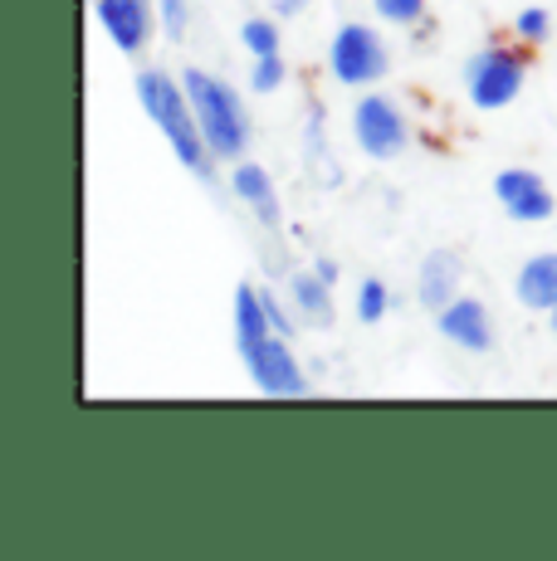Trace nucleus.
<instances>
[{
  "label": "nucleus",
  "mask_w": 557,
  "mask_h": 561,
  "mask_svg": "<svg viewBox=\"0 0 557 561\" xmlns=\"http://www.w3.org/2000/svg\"><path fill=\"white\" fill-rule=\"evenodd\" d=\"M157 10H162V25L171 39L186 35V0H157Z\"/></svg>",
  "instance_id": "nucleus-19"
},
{
  "label": "nucleus",
  "mask_w": 557,
  "mask_h": 561,
  "mask_svg": "<svg viewBox=\"0 0 557 561\" xmlns=\"http://www.w3.org/2000/svg\"><path fill=\"white\" fill-rule=\"evenodd\" d=\"M495 191H499L503 210H509L513 220H528V225H533V220H548V215H553L548 186H543L533 171H499Z\"/></svg>",
  "instance_id": "nucleus-8"
},
{
  "label": "nucleus",
  "mask_w": 557,
  "mask_h": 561,
  "mask_svg": "<svg viewBox=\"0 0 557 561\" xmlns=\"http://www.w3.org/2000/svg\"><path fill=\"white\" fill-rule=\"evenodd\" d=\"M245 366H250V376H254V386H260L264 396H304L308 391V381H304V371H298V362H294V352L284 347V332H270L264 342H254L250 352H240Z\"/></svg>",
  "instance_id": "nucleus-5"
},
{
  "label": "nucleus",
  "mask_w": 557,
  "mask_h": 561,
  "mask_svg": "<svg viewBox=\"0 0 557 561\" xmlns=\"http://www.w3.org/2000/svg\"><path fill=\"white\" fill-rule=\"evenodd\" d=\"M553 332H557V308H553Z\"/></svg>",
  "instance_id": "nucleus-23"
},
{
  "label": "nucleus",
  "mask_w": 557,
  "mask_h": 561,
  "mask_svg": "<svg viewBox=\"0 0 557 561\" xmlns=\"http://www.w3.org/2000/svg\"><path fill=\"white\" fill-rule=\"evenodd\" d=\"M240 39L250 45L254 59H260V54H278V30L270 25V20H250V25L240 30Z\"/></svg>",
  "instance_id": "nucleus-16"
},
{
  "label": "nucleus",
  "mask_w": 557,
  "mask_h": 561,
  "mask_svg": "<svg viewBox=\"0 0 557 561\" xmlns=\"http://www.w3.org/2000/svg\"><path fill=\"white\" fill-rule=\"evenodd\" d=\"M308 0H278V15H294V10H304Z\"/></svg>",
  "instance_id": "nucleus-22"
},
{
  "label": "nucleus",
  "mask_w": 557,
  "mask_h": 561,
  "mask_svg": "<svg viewBox=\"0 0 557 561\" xmlns=\"http://www.w3.org/2000/svg\"><path fill=\"white\" fill-rule=\"evenodd\" d=\"M288 298H294V308L304 312V322H318V328H328L333 322V298H328V278L323 274H298L294 284H288Z\"/></svg>",
  "instance_id": "nucleus-13"
},
{
  "label": "nucleus",
  "mask_w": 557,
  "mask_h": 561,
  "mask_svg": "<svg viewBox=\"0 0 557 561\" xmlns=\"http://www.w3.org/2000/svg\"><path fill=\"white\" fill-rule=\"evenodd\" d=\"M519 298L528 308L553 312L557 308V254L553 259H528L519 274Z\"/></svg>",
  "instance_id": "nucleus-11"
},
{
  "label": "nucleus",
  "mask_w": 557,
  "mask_h": 561,
  "mask_svg": "<svg viewBox=\"0 0 557 561\" xmlns=\"http://www.w3.org/2000/svg\"><path fill=\"white\" fill-rule=\"evenodd\" d=\"M274 332L270 312H264V294H254V288H240L235 294V347L250 352L254 342H264Z\"/></svg>",
  "instance_id": "nucleus-10"
},
{
  "label": "nucleus",
  "mask_w": 557,
  "mask_h": 561,
  "mask_svg": "<svg viewBox=\"0 0 557 561\" xmlns=\"http://www.w3.org/2000/svg\"><path fill=\"white\" fill-rule=\"evenodd\" d=\"M441 332L450 342H459V347L485 352L489 347V312H485V304H475V298L445 304L441 308Z\"/></svg>",
  "instance_id": "nucleus-9"
},
{
  "label": "nucleus",
  "mask_w": 557,
  "mask_h": 561,
  "mask_svg": "<svg viewBox=\"0 0 557 561\" xmlns=\"http://www.w3.org/2000/svg\"><path fill=\"white\" fill-rule=\"evenodd\" d=\"M235 196L240 201H250L254 205V215H260L264 225H274L278 220V201H274V181L264 176L260 167H235Z\"/></svg>",
  "instance_id": "nucleus-14"
},
{
  "label": "nucleus",
  "mask_w": 557,
  "mask_h": 561,
  "mask_svg": "<svg viewBox=\"0 0 557 561\" xmlns=\"http://www.w3.org/2000/svg\"><path fill=\"white\" fill-rule=\"evenodd\" d=\"M137 99H143L147 117L167 133L171 152L181 157V167H191L196 176H211V147L201 137V123H196V107L186 99V83H171L167 73H143L137 79Z\"/></svg>",
  "instance_id": "nucleus-1"
},
{
  "label": "nucleus",
  "mask_w": 557,
  "mask_h": 561,
  "mask_svg": "<svg viewBox=\"0 0 557 561\" xmlns=\"http://www.w3.org/2000/svg\"><path fill=\"white\" fill-rule=\"evenodd\" d=\"M425 0H377V15L396 20V25H411V20H421Z\"/></svg>",
  "instance_id": "nucleus-18"
},
{
  "label": "nucleus",
  "mask_w": 557,
  "mask_h": 561,
  "mask_svg": "<svg viewBox=\"0 0 557 561\" xmlns=\"http://www.w3.org/2000/svg\"><path fill=\"white\" fill-rule=\"evenodd\" d=\"M264 312H270V322H274V332H294V322H288V312L274 304V294H264Z\"/></svg>",
  "instance_id": "nucleus-21"
},
{
  "label": "nucleus",
  "mask_w": 557,
  "mask_h": 561,
  "mask_svg": "<svg viewBox=\"0 0 557 561\" xmlns=\"http://www.w3.org/2000/svg\"><path fill=\"white\" fill-rule=\"evenodd\" d=\"M278 83H284V59H278V54H260V59H254V73H250V89L274 93Z\"/></svg>",
  "instance_id": "nucleus-15"
},
{
  "label": "nucleus",
  "mask_w": 557,
  "mask_h": 561,
  "mask_svg": "<svg viewBox=\"0 0 557 561\" xmlns=\"http://www.w3.org/2000/svg\"><path fill=\"white\" fill-rule=\"evenodd\" d=\"M459 284V259L455 254H431L421 264V304L425 308H445L450 294Z\"/></svg>",
  "instance_id": "nucleus-12"
},
{
  "label": "nucleus",
  "mask_w": 557,
  "mask_h": 561,
  "mask_svg": "<svg viewBox=\"0 0 557 561\" xmlns=\"http://www.w3.org/2000/svg\"><path fill=\"white\" fill-rule=\"evenodd\" d=\"M93 5H99L103 30H109L113 45L123 54H137L147 45V35H152V10H147V0H93Z\"/></svg>",
  "instance_id": "nucleus-7"
},
{
  "label": "nucleus",
  "mask_w": 557,
  "mask_h": 561,
  "mask_svg": "<svg viewBox=\"0 0 557 561\" xmlns=\"http://www.w3.org/2000/svg\"><path fill=\"white\" fill-rule=\"evenodd\" d=\"M181 83H186V99H191V107H196V123H201V137H206L211 157L235 161L245 152V107H240V99H235L220 79H211V73H201V69H186Z\"/></svg>",
  "instance_id": "nucleus-2"
},
{
  "label": "nucleus",
  "mask_w": 557,
  "mask_h": 561,
  "mask_svg": "<svg viewBox=\"0 0 557 561\" xmlns=\"http://www.w3.org/2000/svg\"><path fill=\"white\" fill-rule=\"evenodd\" d=\"M328 64H333L338 83H352V89H357V83H372L387 73V45H382L377 30H367V25H342Z\"/></svg>",
  "instance_id": "nucleus-3"
},
{
  "label": "nucleus",
  "mask_w": 557,
  "mask_h": 561,
  "mask_svg": "<svg viewBox=\"0 0 557 561\" xmlns=\"http://www.w3.org/2000/svg\"><path fill=\"white\" fill-rule=\"evenodd\" d=\"M387 284H377V278H372V284H362V298H357V312H362V322H382L387 318Z\"/></svg>",
  "instance_id": "nucleus-17"
},
{
  "label": "nucleus",
  "mask_w": 557,
  "mask_h": 561,
  "mask_svg": "<svg viewBox=\"0 0 557 561\" xmlns=\"http://www.w3.org/2000/svg\"><path fill=\"white\" fill-rule=\"evenodd\" d=\"M465 83H469V99L479 107H503L519 99V89H523V59L509 49H485L469 59Z\"/></svg>",
  "instance_id": "nucleus-4"
},
{
  "label": "nucleus",
  "mask_w": 557,
  "mask_h": 561,
  "mask_svg": "<svg viewBox=\"0 0 557 561\" xmlns=\"http://www.w3.org/2000/svg\"><path fill=\"white\" fill-rule=\"evenodd\" d=\"M519 35L533 39V45H538V39H548V10H523V15H519Z\"/></svg>",
  "instance_id": "nucleus-20"
},
{
  "label": "nucleus",
  "mask_w": 557,
  "mask_h": 561,
  "mask_svg": "<svg viewBox=\"0 0 557 561\" xmlns=\"http://www.w3.org/2000/svg\"><path fill=\"white\" fill-rule=\"evenodd\" d=\"M352 127H357L362 152L377 157V161H387V157H396V152L406 147V123H401V113L391 107V99H377V93L357 103V117H352Z\"/></svg>",
  "instance_id": "nucleus-6"
}]
</instances>
